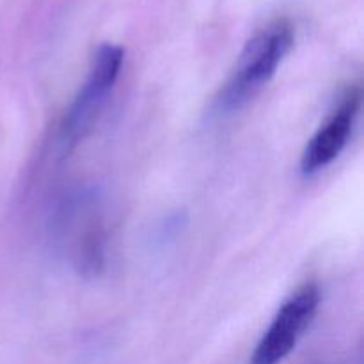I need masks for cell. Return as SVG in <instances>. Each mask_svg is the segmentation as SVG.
Instances as JSON below:
<instances>
[{
    "instance_id": "cell-1",
    "label": "cell",
    "mask_w": 364,
    "mask_h": 364,
    "mask_svg": "<svg viewBox=\"0 0 364 364\" xmlns=\"http://www.w3.org/2000/svg\"><path fill=\"white\" fill-rule=\"evenodd\" d=\"M294 38L291 23L281 18L267 23L245 43L233 75L217 98L220 112L238 110L269 84L294 46Z\"/></svg>"
},
{
    "instance_id": "cell-2",
    "label": "cell",
    "mask_w": 364,
    "mask_h": 364,
    "mask_svg": "<svg viewBox=\"0 0 364 364\" xmlns=\"http://www.w3.org/2000/svg\"><path fill=\"white\" fill-rule=\"evenodd\" d=\"M123 60L124 50L119 45L105 43L96 50L87 78L60 123L59 142L63 149L77 148L95 130L119 77Z\"/></svg>"
},
{
    "instance_id": "cell-3",
    "label": "cell",
    "mask_w": 364,
    "mask_h": 364,
    "mask_svg": "<svg viewBox=\"0 0 364 364\" xmlns=\"http://www.w3.org/2000/svg\"><path fill=\"white\" fill-rule=\"evenodd\" d=\"M57 228L75 267L91 276L102 272L105 267L107 230L98 198L91 192L71 196L59 212Z\"/></svg>"
},
{
    "instance_id": "cell-4",
    "label": "cell",
    "mask_w": 364,
    "mask_h": 364,
    "mask_svg": "<svg viewBox=\"0 0 364 364\" xmlns=\"http://www.w3.org/2000/svg\"><path fill=\"white\" fill-rule=\"evenodd\" d=\"M318 306L320 290L316 284L299 288L276 313L267 333L256 345L249 364L283 363L313 322Z\"/></svg>"
},
{
    "instance_id": "cell-5",
    "label": "cell",
    "mask_w": 364,
    "mask_h": 364,
    "mask_svg": "<svg viewBox=\"0 0 364 364\" xmlns=\"http://www.w3.org/2000/svg\"><path fill=\"white\" fill-rule=\"evenodd\" d=\"M359 107H361V95L358 89H348L340 105L333 110V114L327 117L326 123L316 130L304 148L301 156V171L306 176L326 169L343 151L354 130Z\"/></svg>"
}]
</instances>
